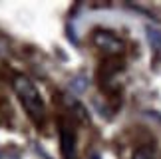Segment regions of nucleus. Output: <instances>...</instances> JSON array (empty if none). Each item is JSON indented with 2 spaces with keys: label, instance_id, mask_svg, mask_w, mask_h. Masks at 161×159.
<instances>
[{
  "label": "nucleus",
  "instance_id": "obj_1",
  "mask_svg": "<svg viewBox=\"0 0 161 159\" xmlns=\"http://www.w3.org/2000/svg\"><path fill=\"white\" fill-rule=\"evenodd\" d=\"M12 85H14L16 96L20 97V103L30 115V119L34 123H42V119H44V101H42V96L36 90V85L30 82V78H26L24 74H18L14 76Z\"/></svg>",
  "mask_w": 161,
  "mask_h": 159
},
{
  "label": "nucleus",
  "instance_id": "obj_2",
  "mask_svg": "<svg viewBox=\"0 0 161 159\" xmlns=\"http://www.w3.org/2000/svg\"><path fill=\"white\" fill-rule=\"evenodd\" d=\"M94 44L102 52L109 54V56H119L123 52V42L114 32H109V30H96L94 32Z\"/></svg>",
  "mask_w": 161,
  "mask_h": 159
},
{
  "label": "nucleus",
  "instance_id": "obj_3",
  "mask_svg": "<svg viewBox=\"0 0 161 159\" xmlns=\"http://www.w3.org/2000/svg\"><path fill=\"white\" fill-rule=\"evenodd\" d=\"M60 151L62 159H76V133L66 119L60 121Z\"/></svg>",
  "mask_w": 161,
  "mask_h": 159
},
{
  "label": "nucleus",
  "instance_id": "obj_4",
  "mask_svg": "<svg viewBox=\"0 0 161 159\" xmlns=\"http://www.w3.org/2000/svg\"><path fill=\"white\" fill-rule=\"evenodd\" d=\"M64 101H66V106L72 109V113L76 115V118H78L80 121H84V123L88 121V112H86V107H84L82 103H80V101L76 100V97H72V96H66V97H64Z\"/></svg>",
  "mask_w": 161,
  "mask_h": 159
},
{
  "label": "nucleus",
  "instance_id": "obj_5",
  "mask_svg": "<svg viewBox=\"0 0 161 159\" xmlns=\"http://www.w3.org/2000/svg\"><path fill=\"white\" fill-rule=\"evenodd\" d=\"M145 32H147V42H149V46L155 52H161V30L153 28V26H147Z\"/></svg>",
  "mask_w": 161,
  "mask_h": 159
},
{
  "label": "nucleus",
  "instance_id": "obj_6",
  "mask_svg": "<svg viewBox=\"0 0 161 159\" xmlns=\"http://www.w3.org/2000/svg\"><path fill=\"white\" fill-rule=\"evenodd\" d=\"M131 159H157L155 151H153V147H149V145H143V147L135 149Z\"/></svg>",
  "mask_w": 161,
  "mask_h": 159
},
{
  "label": "nucleus",
  "instance_id": "obj_7",
  "mask_svg": "<svg viewBox=\"0 0 161 159\" xmlns=\"http://www.w3.org/2000/svg\"><path fill=\"white\" fill-rule=\"evenodd\" d=\"M0 159H22L20 153H16V151H4L2 155H0Z\"/></svg>",
  "mask_w": 161,
  "mask_h": 159
}]
</instances>
